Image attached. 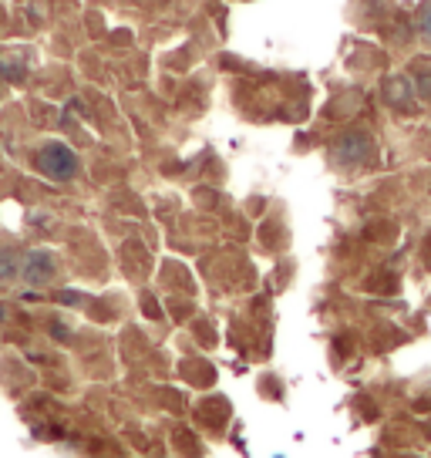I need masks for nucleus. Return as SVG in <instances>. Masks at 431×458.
<instances>
[{
  "instance_id": "obj_6",
  "label": "nucleus",
  "mask_w": 431,
  "mask_h": 458,
  "mask_svg": "<svg viewBox=\"0 0 431 458\" xmlns=\"http://www.w3.org/2000/svg\"><path fill=\"white\" fill-rule=\"evenodd\" d=\"M421 30H425V38L431 41V0L425 4V11H421Z\"/></svg>"
},
{
  "instance_id": "obj_5",
  "label": "nucleus",
  "mask_w": 431,
  "mask_h": 458,
  "mask_svg": "<svg viewBox=\"0 0 431 458\" xmlns=\"http://www.w3.org/2000/svg\"><path fill=\"white\" fill-rule=\"evenodd\" d=\"M17 273H21V259L11 246H0V284H11L17 280Z\"/></svg>"
},
{
  "instance_id": "obj_1",
  "label": "nucleus",
  "mask_w": 431,
  "mask_h": 458,
  "mask_svg": "<svg viewBox=\"0 0 431 458\" xmlns=\"http://www.w3.org/2000/svg\"><path fill=\"white\" fill-rule=\"evenodd\" d=\"M34 165L41 175L55 179V182H72L78 175V156L64 142H44L34 156Z\"/></svg>"
},
{
  "instance_id": "obj_3",
  "label": "nucleus",
  "mask_w": 431,
  "mask_h": 458,
  "mask_svg": "<svg viewBox=\"0 0 431 458\" xmlns=\"http://www.w3.org/2000/svg\"><path fill=\"white\" fill-rule=\"evenodd\" d=\"M368 156H371V139L368 135H347L337 145V158L341 162H364Z\"/></svg>"
},
{
  "instance_id": "obj_4",
  "label": "nucleus",
  "mask_w": 431,
  "mask_h": 458,
  "mask_svg": "<svg viewBox=\"0 0 431 458\" xmlns=\"http://www.w3.org/2000/svg\"><path fill=\"white\" fill-rule=\"evenodd\" d=\"M411 81H415V91L421 98H431V61L428 57H418L411 64Z\"/></svg>"
},
{
  "instance_id": "obj_2",
  "label": "nucleus",
  "mask_w": 431,
  "mask_h": 458,
  "mask_svg": "<svg viewBox=\"0 0 431 458\" xmlns=\"http://www.w3.org/2000/svg\"><path fill=\"white\" fill-rule=\"evenodd\" d=\"M21 273H24V280L34 286H44L55 280V273H58V263H55V257L47 253V250H30L28 259H24V267H21Z\"/></svg>"
}]
</instances>
